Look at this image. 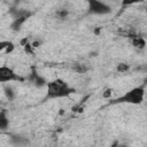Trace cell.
Segmentation results:
<instances>
[{"label": "cell", "mask_w": 147, "mask_h": 147, "mask_svg": "<svg viewBox=\"0 0 147 147\" xmlns=\"http://www.w3.org/2000/svg\"><path fill=\"white\" fill-rule=\"evenodd\" d=\"M46 87H47V94L45 96V100L57 99V98H67L70 94L76 92V90L74 87H70L61 78H56L52 82H48Z\"/></svg>", "instance_id": "1"}, {"label": "cell", "mask_w": 147, "mask_h": 147, "mask_svg": "<svg viewBox=\"0 0 147 147\" xmlns=\"http://www.w3.org/2000/svg\"><path fill=\"white\" fill-rule=\"evenodd\" d=\"M145 99V86H137L123 94L122 96H118L116 99H110L109 103H131V105H140L142 103Z\"/></svg>", "instance_id": "2"}, {"label": "cell", "mask_w": 147, "mask_h": 147, "mask_svg": "<svg viewBox=\"0 0 147 147\" xmlns=\"http://www.w3.org/2000/svg\"><path fill=\"white\" fill-rule=\"evenodd\" d=\"M87 13L93 14V15H107L111 13V7L107 5L103 1H98V0H88L87 1Z\"/></svg>", "instance_id": "3"}, {"label": "cell", "mask_w": 147, "mask_h": 147, "mask_svg": "<svg viewBox=\"0 0 147 147\" xmlns=\"http://www.w3.org/2000/svg\"><path fill=\"white\" fill-rule=\"evenodd\" d=\"M24 78L21 77L18 74H16L11 68L2 65L0 67V82L7 83V82H23Z\"/></svg>", "instance_id": "4"}, {"label": "cell", "mask_w": 147, "mask_h": 147, "mask_svg": "<svg viewBox=\"0 0 147 147\" xmlns=\"http://www.w3.org/2000/svg\"><path fill=\"white\" fill-rule=\"evenodd\" d=\"M9 142L15 147H25L30 144V140L26 137H23L21 134H10Z\"/></svg>", "instance_id": "5"}, {"label": "cell", "mask_w": 147, "mask_h": 147, "mask_svg": "<svg viewBox=\"0 0 147 147\" xmlns=\"http://www.w3.org/2000/svg\"><path fill=\"white\" fill-rule=\"evenodd\" d=\"M29 79H30L31 83H33V85H34L36 87H38V88H41V87H44V86H47V84H48V82H47L44 77H41L40 75H38V74L34 71V69H33L32 75L30 76Z\"/></svg>", "instance_id": "6"}, {"label": "cell", "mask_w": 147, "mask_h": 147, "mask_svg": "<svg viewBox=\"0 0 147 147\" xmlns=\"http://www.w3.org/2000/svg\"><path fill=\"white\" fill-rule=\"evenodd\" d=\"M9 14L13 16L14 20H17V18H22V17H31L32 16V11L30 10H26V9H16V8H13L9 10Z\"/></svg>", "instance_id": "7"}, {"label": "cell", "mask_w": 147, "mask_h": 147, "mask_svg": "<svg viewBox=\"0 0 147 147\" xmlns=\"http://www.w3.org/2000/svg\"><path fill=\"white\" fill-rule=\"evenodd\" d=\"M131 39H132V40H131L132 46H133L134 48H137V49H144V48L146 47V40H145L141 36H136V34H134Z\"/></svg>", "instance_id": "8"}, {"label": "cell", "mask_w": 147, "mask_h": 147, "mask_svg": "<svg viewBox=\"0 0 147 147\" xmlns=\"http://www.w3.org/2000/svg\"><path fill=\"white\" fill-rule=\"evenodd\" d=\"M71 68L77 74H85V72H87L90 70V67L86 63H78V62L77 63H74Z\"/></svg>", "instance_id": "9"}, {"label": "cell", "mask_w": 147, "mask_h": 147, "mask_svg": "<svg viewBox=\"0 0 147 147\" xmlns=\"http://www.w3.org/2000/svg\"><path fill=\"white\" fill-rule=\"evenodd\" d=\"M8 125H9V119L7 117V113L5 109H2L0 111V129L3 131L8 127Z\"/></svg>", "instance_id": "10"}, {"label": "cell", "mask_w": 147, "mask_h": 147, "mask_svg": "<svg viewBox=\"0 0 147 147\" xmlns=\"http://www.w3.org/2000/svg\"><path fill=\"white\" fill-rule=\"evenodd\" d=\"M26 20H28L26 17H22V18L14 20V21L11 22V24H10V29H11L13 31H15V32L20 31V30H21V28H22V25L24 24V22H25Z\"/></svg>", "instance_id": "11"}, {"label": "cell", "mask_w": 147, "mask_h": 147, "mask_svg": "<svg viewBox=\"0 0 147 147\" xmlns=\"http://www.w3.org/2000/svg\"><path fill=\"white\" fill-rule=\"evenodd\" d=\"M3 91H5V95L7 96V99H8L9 101L14 100V98H15V92H14V90L11 88V86H5Z\"/></svg>", "instance_id": "12"}, {"label": "cell", "mask_w": 147, "mask_h": 147, "mask_svg": "<svg viewBox=\"0 0 147 147\" xmlns=\"http://www.w3.org/2000/svg\"><path fill=\"white\" fill-rule=\"evenodd\" d=\"M129 69H130V65H129L127 63H124V62L118 63L117 67H116V70H117L118 72H121V74H124V72L129 71Z\"/></svg>", "instance_id": "13"}, {"label": "cell", "mask_w": 147, "mask_h": 147, "mask_svg": "<svg viewBox=\"0 0 147 147\" xmlns=\"http://www.w3.org/2000/svg\"><path fill=\"white\" fill-rule=\"evenodd\" d=\"M55 15H56L59 18L64 20V18L69 15V10H68V9H57V10L55 11Z\"/></svg>", "instance_id": "14"}, {"label": "cell", "mask_w": 147, "mask_h": 147, "mask_svg": "<svg viewBox=\"0 0 147 147\" xmlns=\"http://www.w3.org/2000/svg\"><path fill=\"white\" fill-rule=\"evenodd\" d=\"M23 48H24V52H25L26 54H29V55H33V53H34V52H33V49H34V48L32 47L31 42H28Z\"/></svg>", "instance_id": "15"}, {"label": "cell", "mask_w": 147, "mask_h": 147, "mask_svg": "<svg viewBox=\"0 0 147 147\" xmlns=\"http://www.w3.org/2000/svg\"><path fill=\"white\" fill-rule=\"evenodd\" d=\"M111 94H113V88L108 87V88H106V90L102 92V98H103V99H109V100H110Z\"/></svg>", "instance_id": "16"}, {"label": "cell", "mask_w": 147, "mask_h": 147, "mask_svg": "<svg viewBox=\"0 0 147 147\" xmlns=\"http://www.w3.org/2000/svg\"><path fill=\"white\" fill-rule=\"evenodd\" d=\"M14 49H15V45H14V44H13V42L10 41V44H9V46H8L7 48H6L5 53H6V54H10V53H11V52H13Z\"/></svg>", "instance_id": "17"}, {"label": "cell", "mask_w": 147, "mask_h": 147, "mask_svg": "<svg viewBox=\"0 0 147 147\" xmlns=\"http://www.w3.org/2000/svg\"><path fill=\"white\" fill-rule=\"evenodd\" d=\"M10 41H1L0 42V51H6V48L9 46Z\"/></svg>", "instance_id": "18"}, {"label": "cell", "mask_w": 147, "mask_h": 147, "mask_svg": "<svg viewBox=\"0 0 147 147\" xmlns=\"http://www.w3.org/2000/svg\"><path fill=\"white\" fill-rule=\"evenodd\" d=\"M31 45H32L33 48H38V47L40 46V41H39V40H33V41L31 42Z\"/></svg>", "instance_id": "19"}, {"label": "cell", "mask_w": 147, "mask_h": 147, "mask_svg": "<svg viewBox=\"0 0 147 147\" xmlns=\"http://www.w3.org/2000/svg\"><path fill=\"white\" fill-rule=\"evenodd\" d=\"M28 42H29V38H28V37H25V38H23V39L21 40V42H20V44H21V45L24 47V46H25Z\"/></svg>", "instance_id": "20"}, {"label": "cell", "mask_w": 147, "mask_h": 147, "mask_svg": "<svg viewBox=\"0 0 147 147\" xmlns=\"http://www.w3.org/2000/svg\"><path fill=\"white\" fill-rule=\"evenodd\" d=\"M132 3H133V2H131V1H123V2H122L123 6H127V5H132Z\"/></svg>", "instance_id": "21"}, {"label": "cell", "mask_w": 147, "mask_h": 147, "mask_svg": "<svg viewBox=\"0 0 147 147\" xmlns=\"http://www.w3.org/2000/svg\"><path fill=\"white\" fill-rule=\"evenodd\" d=\"M94 32H95V34H99V33H100V29H96Z\"/></svg>", "instance_id": "22"}, {"label": "cell", "mask_w": 147, "mask_h": 147, "mask_svg": "<svg viewBox=\"0 0 147 147\" xmlns=\"http://www.w3.org/2000/svg\"><path fill=\"white\" fill-rule=\"evenodd\" d=\"M144 84H145V85H147V77L144 79Z\"/></svg>", "instance_id": "23"}, {"label": "cell", "mask_w": 147, "mask_h": 147, "mask_svg": "<svg viewBox=\"0 0 147 147\" xmlns=\"http://www.w3.org/2000/svg\"><path fill=\"white\" fill-rule=\"evenodd\" d=\"M118 147H126V145H119Z\"/></svg>", "instance_id": "24"}, {"label": "cell", "mask_w": 147, "mask_h": 147, "mask_svg": "<svg viewBox=\"0 0 147 147\" xmlns=\"http://www.w3.org/2000/svg\"><path fill=\"white\" fill-rule=\"evenodd\" d=\"M146 10H147V9H146Z\"/></svg>", "instance_id": "25"}]
</instances>
